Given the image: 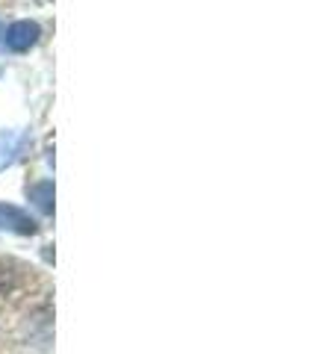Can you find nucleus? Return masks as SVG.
<instances>
[{"instance_id":"3","label":"nucleus","mask_w":336,"mask_h":354,"mask_svg":"<svg viewBox=\"0 0 336 354\" xmlns=\"http://www.w3.org/2000/svg\"><path fill=\"white\" fill-rule=\"evenodd\" d=\"M30 201H36L41 213H50V209H53V183L41 180L36 186H30Z\"/></svg>"},{"instance_id":"1","label":"nucleus","mask_w":336,"mask_h":354,"mask_svg":"<svg viewBox=\"0 0 336 354\" xmlns=\"http://www.w3.org/2000/svg\"><path fill=\"white\" fill-rule=\"evenodd\" d=\"M36 41H39V24L36 21H15V24L6 30V48L15 50V53L30 50Z\"/></svg>"},{"instance_id":"2","label":"nucleus","mask_w":336,"mask_h":354,"mask_svg":"<svg viewBox=\"0 0 336 354\" xmlns=\"http://www.w3.org/2000/svg\"><path fill=\"white\" fill-rule=\"evenodd\" d=\"M0 225L9 230H18V234H36V221L12 204H0Z\"/></svg>"}]
</instances>
